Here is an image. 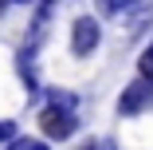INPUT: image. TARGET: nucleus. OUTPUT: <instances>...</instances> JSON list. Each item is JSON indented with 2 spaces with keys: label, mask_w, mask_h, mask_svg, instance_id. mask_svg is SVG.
<instances>
[{
  "label": "nucleus",
  "mask_w": 153,
  "mask_h": 150,
  "mask_svg": "<svg viewBox=\"0 0 153 150\" xmlns=\"http://www.w3.org/2000/svg\"><path fill=\"white\" fill-rule=\"evenodd\" d=\"M39 127H43V134H47V138H55V142L71 138V134H75V127H79V118H75V107L47 103V107L39 111Z\"/></svg>",
  "instance_id": "obj_1"
},
{
  "label": "nucleus",
  "mask_w": 153,
  "mask_h": 150,
  "mask_svg": "<svg viewBox=\"0 0 153 150\" xmlns=\"http://www.w3.org/2000/svg\"><path fill=\"white\" fill-rule=\"evenodd\" d=\"M98 44H102V24H98V16H79V20L71 24V51H75L79 59H86V55L98 51Z\"/></svg>",
  "instance_id": "obj_2"
},
{
  "label": "nucleus",
  "mask_w": 153,
  "mask_h": 150,
  "mask_svg": "<svg viewBox=\"0 0 153 150\" xmlns=\"http://www.w3.org/2000/svg\"><path fill=\"white\" fill-rule=\"evenodd\" d=\"M153 103V79H134V83H126V91H122V99H118V115H141L145 107Z\"/></svg>",
  "instance_id": "obj_3"
},
{
  "label": "nucleus",
  "mask_w": 153,
  "mask_h": 150,
  "mask_svg": "<svg viewBox=\"0 0 153 150\" xmlns=\"http://www.w3.org/2000/svg\"><path fill=\"white\" fill-rule=\"evenodd\" d=\"M137 75L141 79H153V44H145V51L137 55Z\"/></svg>",
  "instance_id": "obj_4"
},
{
  "label": "nucleus",
  "mask_w": 153,
  "mask_h": 150,
  "mask_svg": "<svg viewBox=\"0 0 153 150\" xmlns=\"http://www.w3.org/2000/svg\"><path fill=\"white\" fill-rule=\"evenodd\" d=\"M8 150H47V142H39V138H12Z\"/></svg>",
  "instance_id": "obj_5"
},
{
  "label": "nucleus",
  "mask_w": 153,
  "mask_h": 150,
  "mask_svg": "<svg viewBox=\"0 0 153 150\" xmlns=\"http://www.w3.org/2000/svg\"><path fill=\"white\" fill-rule=\"evenodd\" d=\"M98 16H118V0H94Z\"/></svg>",
  "instance_id": "obj_6"
},
{
  "label": "nucleus",
  "mask_w": 153,
  "mask_h": 150,
  "mask_svg": "<svg viewBox=\"0 0 153 150\" xmlns=\"http://www.w3.org/2000/svg\"><path fill=\"white\" fill-rule=\"evenodd\" d=\"M12 138H16V123L0 118V142H12Z\"/></svg>",
  "instance_id": "obj_7"
},
{
  "label": "nucleus",
  "mask_w": 153,
  "mask_h": 150,
  "mask_svg": "<svg viewBox=\"0 0 153 150\" xmlns=\"http://www.w3.org/2000/svg\"><path fill=\"white\" fill-rule=\"evenodd\" d=\"M98 150H118V146L114 142H98Z\"/></svg>",
  "instance_id": "obj_8"
},
{
  "label": "nucleus",
  "mask_w": 153,
  "mask_h": 150,
  "mask_svg": "<svg viewBox=\"0 0 153 150\" xmlns=\"http://www.w3.org/2000/svg\"><path fill=\"white\" fill-rule=\"evenodd\" d=\"M12 4H36V0H12Z\"/></svg>",
  "instance_id": "obj_9"
}]
</instances>
